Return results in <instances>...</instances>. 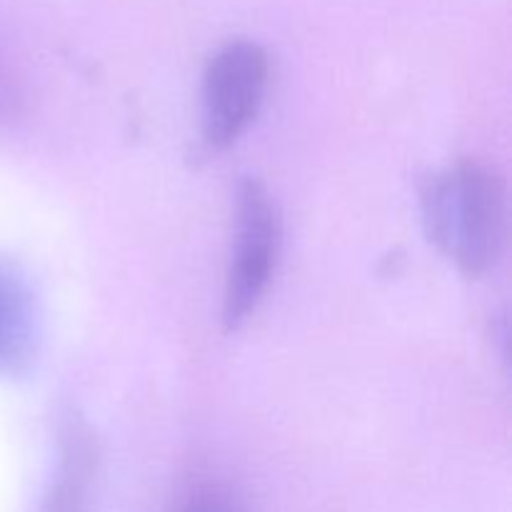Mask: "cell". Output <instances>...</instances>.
Segmentation results:
<instances>
[{
  "instance_id": "1",
  "label": "cell",
  "mask_w": 512,
  "mask_h": 512,
  "mask_svg": "<svg viewBox=\"0 0 512 512\" xmlns=\"http://www.w3.org/2000/svg\"><path fill=\"white\" fill-rule=\"evenodd\" d=\"M423 220L430 240L470 278L488 273L505 238V185L480 160L435 173L423 188Z\"/></svg>"
},
{
  "instance_id": "2",
  "label": "cell",
  "mask_w": 512,
  "mask_h": 512,
  "mask_svg": "<svg viewBox=\"0 0 512 512\" xmlns=\"http://www.w3.org/2000/svg\"><path fill=\"white\" fill-rule=\"evenodd\" d=\"M280 253V215L265 185L240 180L235 195V245L223 293L225 330H238L263 300Z\"/></svg>"
},
{
  "instance_id": "3",
  "label": "cell",
  "mask_w": 512,
  "mask_h": 512,
  "mask_svg": "<svg viewBox=\"0 0 512 512\" xmlns=\"http://www.w3.org/2000/svg\"><path fill=\"white\" fill-rule=\"evenodd\" d=\"M270 80V58L255 40H230L203 75V140L225 150L260 113Z\"/></svg>"
},
{
  "instance_id": "4",
  "label": "cell",
  "mask_w": 512,
  "mask_h": 512,
  "mask_svg": "<svg viewBox=\"0 0 512 512\" xmlns=\"http://www.w3.org/2000/svg\"><path fill=\"white\" fill-rule=\"evenodd\" d=\"M40 345L38 298L28 275L0 258V378H18L35 363Z\"/></svg>"
},
{
  "instance_id": "5",
  "label": "cell",
  "mask_w": 512,
  "mask_h": 512,
  "mask_svg": "<svg viewBox=\"0 0 512 512\" xmlns=\"http://www.w3.org/2000/svg\"><path fill=\"white\" fill-rule=\"evenodd\" d=\"M98 458L93 428L78 413L65 415L58 438V465L40 512H88Z\"/></svg>"
},
{
  "instance_id": "6",
  "label": "cell",
  "mask_w": 512,
  "mask_h": 512,
  "mask_svg": "<svg viewBox=\"0 0 512 512\" xmlns=\"http://www.w3.org/2000/svg\"><path fill=\"white\" fill-rule=\"evenodd\" d=\"M180 512H243L240 505L230 498L225 490L213 488V485H200L185 498Z\"/></svg>"
}]
</instances>
